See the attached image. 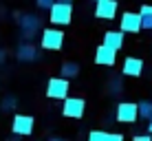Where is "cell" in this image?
Returning a JSON list of instances; mask_svg holds the SVG:
<instances>
[{
	"label": "cell",
	"instance_id": "cell-1",
	"mask_svg": "<svg viewBox=\"0 0 152 141\" xmlns=\"http://www.w3.org/2000/svg\"><path fill=\"white\" fill-rule=\"evenodd\" d=\"M51 11V22L53 24H60V27H66V24H71V20H73V4L69 2H57L53 4V7L49 9Z\"/></svg>",
	"mask_w": 152,
	"mask_h": 141
},
{
	"label": "cell",
	"instance_id": "cell-2",
	"mask_svg": "<svg viewBox=\"0 0 152 141\" xmlns=\"http://www.w3.org/2000/svg\"><path fill=\"white\" fill-rule=\"evenodd\" d=\"M40 35V44L44 51H60L64 46V33L60 29H44Z\"/></svg>",
	"mask_w": 152,
	"mask_h": 141
},
{
	"label": "cell",
	"instance_id": "cell-3",
	"mask_svg": "<svg viewBox=\"0 0 152 141\" xmlns=\"http://www.w3.org/2000/svg\"><path fill=\"white\" fill-rule=\"evenodd\" d=\"M69 80L66 77H53L46 84V97L51 99H66L69 97Z\"/></svg>",
	"mask_w": 152,
	"mask_h": 141
},
{
	"label": "cell",
	"instance_id": "cell-4",
	"mask_svg": "<svg viewBox=\"0 0 152 141\" xmlns=\"http://www.w3.org/2000/svg\"><path fill=\"white\" fill-rule=\"evenodd\" d=\"M119 123H134L139 117V104H132V102H121L117 106V113H115Z\"/></svg>",
	"mask_w": 152,
	"mask_h": 141
},
{
	"label": "cell",
	"instance_id": "cell-5",
	"mask_svg": "<svg viewBox=\"0 0 152 141\" xmlns=\"http://www.w3.org/2000/svg\"><path fill=\"white\" fill-rule=\"evenodd\" d=\"M84 108H86V104H84L82 97H66L64 106H62V115L69 119H82Z\"/></svg>",
	"mask_w": 152,
	"mask_h": 141
},
{
	"label": "cell",
	"instance_id": "cell-6",
	"mask_svg": "<svg viewBox=\"0 0 152 141\" xmlns=\"http://www.w3.org/2000/svg\"><path fill=\"white\" fill-rule=\"evenodd\" d=\"M121 31L124 33H139L143 31V22H141V13L137 11H126L121 15Z\"/></svg>",
	"mask_w": 152,
	"mask_h": 141
},
{
	"label": "cell",
	"instance_id": "cell-7",
	"mask_svg": "<svg viewBox=\"0 0 152 141\" xmlns=\"http://www.w3.org/2000/svg\"><path fill=\"white\" fill-rule=\"evenodd\" d=\"M33 117H29V115H15L13 117V123H11V130L13 134H20V137H29L31 132H33Z\"/></svg>",
	"mask_w": 152,
	"mask_h": 141
},
{
	"label": "cell",
	"instance_id": "cell-8",
	"mask_svg": "<svg viewBox=\"0 0 152 141\" xmlns=\"http://www.w3.org/2000/svg\"><path fill=\"white\" fill-rule=\"evenodd\" d=\"M20 27H22V38L29 40L33 38L35 33H38V29H40V20H38V15H33V13H24L22 18H20Z\"/></svg>",
	"mask_w": 152,
	"mask_h": 141
},
{
	"label": "cell",
	"instance_id": "cell-9",
	"mask_svg": "<svg viewBox=\"0 0 152 141\" xmlns=\"http://www.w3.org/2000/svg\"><path fill=\"white\" fill-rule=\"evenodd\" d=\"M117 0H102V2H97L95 7V18L99 20H115V15H117Z\"/></svg>",
	"mask_w": 152,
	"mask_h": 141
},
{
	"label": "cell",
	"instance_id": "cell-10",
	"mask_svg": "<svg viewBox=\"0 0 152 141\" xmlns=\"http://www.w3.org/2000/svg\"><path fill=\"white\" fill-rule=\"evenodd\" d=\"M95 62H97L99 66H115V62H117V51L110 49V46H106V44L97 46Z\"/></svg>",
	"mask_w": 152,
	"mask_h": 141
},
{
	"label": "cell",
	"instance_id": "cell-11",
	"mask_svg": "<svg viewBox=\"0 0 152 141\" xmlns=\"http://www.w3.org/2000/svg\"><path fill=\"white\" fill-rule=\"evenodd\" d=\"M141 73H143V60H139V57H126L124 60V75L139 77Z\"/></svg>",
	"mask_w": 152,
	"mask_h": 141
},
{
	"label": "cell",
	"instance_id": "cell-12",
	"mask_svg": "<svg viewBox=\"0 0 152 141\" xmlns=\"http://www.w3.org/2000/svg\"><path fill=\"white\" fill-rule=\"evenodd\" d=\"M15 57H18L20 62H33V60H38V49H35L31 42L20 44L18 51H15Z\"/></svg>",
	"mask_w": 152,
	"mask_h": 141
},
{
	"label": "cell",
	"instance_id": "cell-13",
	"mask_svg": "<svg viewBox=\"0 0 152 141\" xmlns=\"http://www.w3.org/2000/svg\"><path fill=\"white\" fill-rule=\"evenodd\" d=\"M104 44L115 49V51H119L124 46V31H106L104 33Z\"/></svg>",
	"mask_w": 152,
	"mask_h": 141
},
{
	"label": "cell",
	"instance_id": "cell-14",
	"mask_svg": "<svg viewBox=\"0 0 152 141\" xmlns=\"http://www.w3.org/2000/svg\"><path fill=\"white\" fill-rule=\"evenodd\" d=\"M139 13H141V22H143V31H152V4H143Z\"/></svg>",
	"mask_w": 152,
	"mask_h": 141
},
{
	"label": "cell",
	"instance_id": "cell-15",
	"mask_svg": "<svg viewBox=\"0 0 152 141\" xmlns=\"http://www.w3.org/2000/svg\"><path fill=\"white\" fill-rule=\"evenodd\" d=\"M60 71H62V77H66V80H71V77L80 75V64H75V62H64Z\"/></svg>",
	"mask_w": 152,
	"mask_h": 141
},
{
	"label": "cell",
	"instance_id": "cell-16",
	"mask_svg": "<svg viewBox=\"0 0 152 141\" xmlns=\"http://www.w3.org/2000/svg\"><path fill=\"white\" fill-rule=\"evenodd\" d=\"M139 117L145 119V121H150V119H152V102L145 99V102L139 104Z\"/></svg>",
	"mask_w": 152,
	"mask_h": 141
},
{
	"label": "cell",
	"instance_id": "cell-17",
	"mask_svg": "<svg viewBox=\"0 0 152 141\" xmlns=\"http://www.w3.org/2000/svg\"><path fill=\"white\" fill-rule=\"evenodd\" d=\"M15 104H18V99H15L13 95H7L2 102H0V110H2V113H9V110H13V108H15Z\"/></svg>",
	"mask_w": 152,
	"mask_h": 141
},
{
	"label": "cell",
	"instance_id": "cell-18",
	"mask_svg": "<svg viewBox=\"0 0 152 141\" xmlns=\"http://www.w3.org/2000/svg\"><path fill=\"white\" fill-rule=\"evenodd\" d=\"M106 139H108V132H104V130H93V132H88L86 141H106Z\"/></svg>",
	"mask_w": 152,
	"mask_h": 141
},
{
	"label": "cell",
	"instance_id": "cell-19",
	"mask_svg": "<svg viewBox=\"0 0 152 141\" xmlns=\"http://www.w3.org/2000/svg\"><path fill=\"white\" fill-rule=\"evenodd\" d=\"M119 93H121V80L115 77V80L110 82V95H119Z\"/></svg>",
	"mask_w": 152,
	"mask_h": 141
},
{
	"label": "cell",
	"instance_id": "cell-20",
	"mask_svg": "<svg viewBox=\"0 0 152 141\" xmlns=\"http://www.w3.org/2000/svg\"><path fill=\"white\" fill-rule=\"evenodd\" d=\"M55 2H57V0H35V4H38L40 9H51Z\"/></svg>",
	"mask_w": 152,
	"mask_h": 141
},
{
	"label": "cell",
	"instance_id": "cell-21",
	"mask_svg": "<svg viewBox=\"0 0 152 141\" xmlns=\"http://www.w3.org/2000/svg\"><path fill=\"white\" fill-rule=\"evenodd\" d=\"M106 141H124V134H119V132L117 134H115V132L110 134V132H108V139Z\"/></svg>",
	"mask_w": 152,
	"mask_h": 141
},
{
	"label": "cell",
	"instance_id": "cell-22",
	"mask_svg": "<svg viewBox=\"0 0 152 141\" xmlns=\"http://www.w3.org/2000/svg\"><path fill=\"white\" fill-rule=\"evenodd\" d=\"M134 141H152V132H148V134H137Z\"/></svg>",
	"mask_w": 152,
	"mask_h": 141
},
{
	"label": "cell",
	"instance_id": "cell-23",
	"mask_svg": "<svg viewBox=\"0 0 152 141\" xmlns=\"http://www.w3.org/2000/svg\"><path fill=\"white\" fill-rule=\"evenodd\" d=\"M4 57H7V53H4V51L0 49V62H4Z\"/></svg>",
	"mask_w": 152,
	"mask_h": 141
},
{
	"label": "cell",
	"instance_id": "cell-24",
	"mask_svg": "<svg viewBox=\"0 0 152 141\" xmlns=\"http://www.w3.org/2000/svg\"><path fill=\"white\" fill-rule=\"evenodd\" d=\"M18 137H20V134H13V137H9V139H7V141H20V139H18Z\"/></svg>",
	"mask_w": 152,
	"mask_h": 141
},
{
	"label": "cell",
	"instance_id": "cell-25",
	"mask_svg": "<svg viewBox=\"0 0 152 141\" xmlns=\"http://www.w3.org/2000/svg\"><path fill=\"white\" fill-rule=\"evenodd\" d=\"M148 132H152V119L148 121Z\"/></svg>",
	"mask_w": 152,
	"mask_h": 141
},
{
	"label": "cell",
	"instance_id": "cell-26",
	"mask_svg": "<svg viewBox=\"0 0 152 141\" xmlns=\"http://www.w3.org/2000/svg\"><path fill=\"white\" fill-rule=\"evenodd\" d=\"M60 2H69V4H73V0H60Z\"/></svg>",
	"mask_w": 152,
	"mask_h": 141
},
{
	"label": "cell",
	"instance_id": "cell-27",
	"mask_svg": "<svg viewBox=\"0 0 152 141\" xmlns=\"http://www.w3.org/2000/svg\"><path fill=\"white\" fill-rule=\"evenodd\" d=\"M51 141H66V139H57V137H55V139H51Z\"/></svg>",
	"mask_w": 152,
	"mask_h": 141
},
{
	"label": "cell",
	"instance_id": "cell-28",
	"mask_svg": "<svg viewBox=\"0 0 152 141\" xmlns=\"http://www.w3.org/2000/svg\"><path fill=\"white\" fill-rule=\"evenodd\" d=\"M93 2H102V0H93Z\"/></svg>",
	"mask_w": 152,
	"mask_h": 141
}]
</instances>
